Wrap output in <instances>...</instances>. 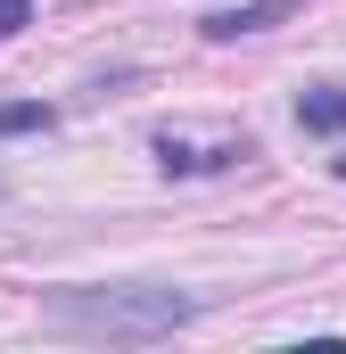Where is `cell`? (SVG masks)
Listing matches in <instances>:
<instances>
[{
	"label": "cell",
	"mask_w": 346,
	"mask_h": 354,
	"mask_svg": "<svg viewBox=\"0 0 346 354\" xmlns=\"http://www.w3.org/2000/svg\"><path fill=\"white\" fill-rule=\"evenodd\" d=\"M297 124H305V132H322V140H338V132H346V91H338V83L297 91Z\"/></svg>",
	"instance_id": "277c9868"
},
{
	"label": "cell",
	"mask_w": 346,
	"mask_h": 354,
	"mask_svg": "<svg viewBox=\"0 0 346 354\" xmlns=\"http://www.w3.org/2000/svg\"><path fill=\"white\" fill-rule=\"evenodd\" d=\"M25 25H33V0H0V41L25 33Z\"/></svg>",
	"instance_id": "8992f818"
},
{
	"label": "cell",
	"mask_w": 346,
	"mask_h": 354,
	"mask_svg": "<svg viewBox=\"0 0 346 354\" xmlns=\"http://www.w3.org/2000/svg\"><path fill=\"white\" fill-rule=\"evenodd\" d=\"M289 8H297V0H248V8H215L198 33H206V41H248V33H272V25H289Z\"/></svg>",
	"instance_id": "3957f363"
},
{
	"label": "cell",
	"mask_w": 346,
	"mask_h": 354,
	"mask_svg": "<svg viewBox=\"0 0 346 354\" xmlns=\"http://www.w3.org/2000/svg\"><path fill=\"white\" fill-rule=\"evenodd\" d=\"M338 181H346V157H338Z\"/></svg>",
	"instance_id": "52a82bcc"
},
{
	"label": "cell",
	"mask_w": 346,
	"mask_h": 354,
	"mask_svg": "<svg viewBox=\"0 0 346 354\" xmlns=\"http://www.w3.org/2000/svg\"><path fill=\"white\" fill-rule=\"evenodd\" d=\"M58 107L50 99H0V140H25V132H50Z\"/></svg>",
	"instance_id": "5b68a950"
},
{
	"label": "cell",
	"mask_w": 346,
	"mask_h": 354,
	"mask_svg": "<svg viewBox=\"0 0 346 354\" xmlns=\"http://www.w3.org/2000/svg\"><path fill=\"white\" fill-rule=\"evenodd\" d=\"M42 313L75 338H116V346H149L198 322V297L165 280H66L42 297Z\"/></svg>",
	"instance_id": "6da1fadb"
},
{
	"label": "cell",
	"mask_w": 346,
	"mask_h": 354,
	"mask_svg": "<svg viewBox=\"0 0 346 354\" xmlns=\"http://www.w3.org/2000/svg\"><path fill=\"white\" fill-rule=\"evenodd\" d=\"M256 157V140L239 132V140H215V149H198V140H181V132H157V165L173 181H198V174H231V165H248Z\"/></svg>",
	"instance_id": "7a4b0ae2"
},
{
	"label": "cell",
	"mask_w": 346,
	"mask_h": 354,
	"mask_svg": "<svg viewBox=\"0 0 346 354\" xmlns=\"http://www.w3.org/2000/svg\"><path fill=\"white\" fill-rule=\"evenodd\" d=\"M0 198H8V181H0Z\"/></svg>",
	"instance_id": "ba28073f"
}]
</instances>
